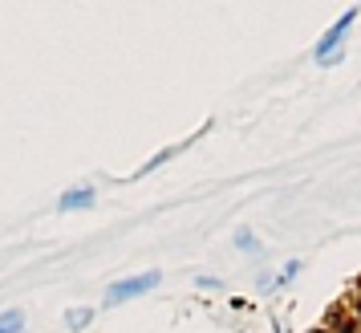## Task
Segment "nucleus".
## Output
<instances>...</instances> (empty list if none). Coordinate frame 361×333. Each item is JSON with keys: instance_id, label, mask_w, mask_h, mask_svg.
Here are the masks:
<instances>
[{"instance_id": "nucleus-1", "label": "nucleus", "mask_w": 361, "mask_h": 333, "mask_svg": "<svg viewBox=\"0 0 361 333\" xmlns=\"http://www.w3.org/2000/svg\"><path fill=\"white\" fill-rule=\"evenodd\" d=\"M159 281H163V272H159V268H150V272H142V277H126V281H118V284L106 289V305H126V301L150 293Z\"/></svg>"}, {"instance_id": "nucleus-2", "label": "nucleus", "mask_w": 361, "mask_h": 333, "mask_svg": "<svg viewBox=\"0 0 361 333\" xmlns=\"http://www.w3.org/2000/svg\"><path fill=\"white\" fill-rule=\"evenodd\" d=\"M353 17H357V13L349 8V13H345V17L337 20V25H333V29H329L321 41H317V53H312V57H317L321 66H333V61L341 57V45H345V37H349V25H353Z\"/></svg>"}, {"instance_id": "nucleus-3", "label": "nucleus", "mask_w": 361, "mask_h": 333, "mask_svg": "<svg viewBox=\"0 0 361 333\" xmlns=\"http://www.w3.org/2000/svg\"><path fill=\"white\" fill-rule=\"evenodd\" d=\"M98 203V191L94 187H73L66 191L61 200H57V212H85V207H94Z\"/></svg>"}, {"instance_id": "nucleus-4", "label": "nucleus", "mask_w": 361, "mask_h": 333, "mask_svg": "<svg viewBox=\"0 0 361 333\" xmlns=\"http://www.w3.org/2000/svg\"><path fill=\"white\" fill-rule=\"evenodd\" d=\"M94 321V309L90 305H78V309H66V329H85Z\"/></svg>"}, {"instance_id": "nucleus-5", "label": "nucleus", "mask_w": 361, "mask_h": 333, "mask_svg": "<svg viewBox=\"0 0 361 333\" xmlns=\"http://www.w3.org/2000/svg\"><path fill=\"white\" fill-rule=\"evenodd\" d=\"M0 333H25V313H20V309L0 313Z\"/></svg>"}, {"instance_id": "nucleus-6", "label": "nucleus", "mask_w": 361, "mask_h": 333, "mask_svg": "<svg viewBox=\"0 0 361 333\" xmlns=\"http://www.w3.org/2000/svg\"><path fill=\"white\" fill-rule=\"evenodd\" d=\"M166 159H175V150H159V155H154L150 163H142V171H138V175H150V171H159V166H163Z\"/></svg>"}]
</instances>
